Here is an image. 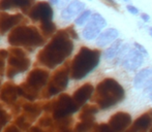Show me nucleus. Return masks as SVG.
<instances>
[{"label":"nucleus","mask_w":152,"mask_h":132,"mask_svg":"<svg viewBox=\"0 0 152 132\" xmlns=\"http://www.w3.org/2000/svg\"><path fill=\"white\" fill-rule=\"evenodd\" d=\"M89 1H92V0H89Z\"/></svg>","instance_id":"79ce46f5"},{"label":"nucleus","mask_w":152,"mask_h":132,"mask_svg":"<svg viewBox=\"0 0 152 132\" xmlns=\"http://www.w3.org/2000/svg\"><path fill=\"white\" fill-rule=\"evenodd\" d=\"M149 98H150V100H152V90L149 92Z\"/></svg>","instance_id":"4c0bfd02"},{"label":"nucleus","mask_w":152,"mask_h":132,"mask_svg":"<svg viewBox=\"0 0 152 132\" xmlns=\"http://www.w3.org/2000/svg\"><path fill=\"white\" fill-rule=\"evenodd\" d=\"M148 32H149V35L152 37V27H149V29H148Z\"/></svg>","instance_id":"c9c22d12"},{"label":"nucleus","mask_w":152,"mask_h":132,"mask_svg":"<svg viewBox=\"0 0 152 132\" xmlns=\"http://www.w3.org/2000/svg\"><path fill=\"white\" fill-rule=\"evenodd\" d=\"M27 16L31 21L40 24L53 21L54 12L52 5L48 1H38L32 5V7L27 12Z\"/></svg>","instance_id":"9d476101"},{"label":"nucleus","mask_w":152,"mask_h":132,"mask_svg":"<svg viewBox=\"0 0 152 132\" xmlns=\"http://www.w3.org/2000/svg\"><path fill=\"white\" fill-rule=\"evenodd\" d=\"M140 17H141V20L145 23H148L149 21H150V16H149L148 14H146V12H142V14L140 15Z\"/></svg>","instance_id":"473e14b6"},{"label":"nucleus","mask_w":152,"mask_h":132,"mask_svg":"<svg viewBox=\"0 0 152 132\" xmlns=\"http://www.w3.org/2000/svg\"><path fill=\"white\" fill-rule=\"evenodd\" d=\"M46 39L42 36L38 29L31 25L21 24L10 31L7 42L14 48H24L32 51L42 46Z\"/></svg>","instance_id":"20e7f679"},{"label":"nucleus","mask_w":152,"mask_h":132,"mask_svg":"<svg viewBox=\"0 0 152 132\" xmlns=\"http://www.w3.org/2000/svg\"><path fill=\"white\" fill-rule=\"evenodd\" d=\"M122 41H123V40L118 38V39L115 40L113 44H111L107 50H104L102 55H104L106 60H113V59L116 58L117 54H118V52H119V49H120V46L122 44Z\"/></svg>","instance_id":"5701e85b"},{"label":"nucleus","mask_w":152,"mask_h":132,"mask_svg":"<svg viewBox=\"0 0 152 132\" xmlns=\"http://www.w3.org/2000/svg\"><path fill=\"white\" fill-rule=\"evenodd\" d=\"M134 87L150 92L152 90V67L143 68L134 75Z\"/></svg>","instance_id":"f3484780"},{"label":"nucleus","mask_w":152,"mask_h":132,"mask_svg":"<svg viewBox=\"0 0 152 132\" xmlns=\"http://www.w3.org/2000/svg\"><path fill=\"white\" fill-rule=\"evenodd\" d=\"M42 110L48 112H52V116L55 120H61L70 117V115L76 112L79 107L75 104L72 96L63 93L59 95L58 98L47 102L42 106Z\"/></svg>","instance_id":"423d86ee"},{"label":"nucleus","mask_w":152,"mask_h":132,"mask_svg":"<svg viewBox=\"0 0 152 132\" xmlns=\"http://www.w3.org/2000/svg\"><path fill=\"white\" fill-rule=\"evenodd\" d=\"M4 132H21V131L16 125H10V126H8L7 128L4 130Z\"/></svg>","instance_id":"2f4dec72"},{"label":"nucleus","mask_w":152,"mask_h":132,"mask_svg":"<svg viewBox=\"0 0 152 132\" xmlns=\"http://www.w3.org/2000/svg\"><path fill=\"white\" fill-rule=\"evenodd\" d=\"M97 112H98V107L96 105H93V104L84 105L80 112L79 119H80V121L94 122V120H95V115L97 114Z\"/></svg>","instance_id":"412c9836"},{"label":"nucleus","mask_w":152,"mask_h":132,"mask_svg":"<svg viewBox=\"0 0 152 132\" xmlns=\"http://www.w3.org/2000/svg\"><path fill=\"white\" fill-rule=\"evenodd\" d=\"M92 101L100 110H110L125 98V90L115 78L102 80L94 89Z\"/></svg>","instance_id":"f03ea898"},{"label":"nucleus","mask_w":152,"mask_h":132,"mask_svg":"<svg viewBox=\"0 0 152 132\" xmlns=\"http://www.w3.org/2000/svg\"><path fill=\"white\" fill-rule=\"evenodd\" d=\"M8 51L7 57V68L6 75L12 78L18 73L26 71L30 66V59L27 57V54L21 48H10Z\"/></svg>","instance_id":"6e6552de"},{"label":"nucleus","mask_w":152,"mask_h":132,"mask_svg":"<svg viewBox=\"0 0 152 132\" xmlns=\"http://www.w3.org/2000/svg\"><path fill=\"white\" fill-rule=\"evenodd\" d=\"M38 31L42 34V36L45 39H48L51 38L53 35L55 34V32L57 31V27L53 21L51 22H45V23H40L39 26H38Z\"/></svg>","instance_id":"4be33fe9"},{"label":"nucleus","mask_w":152,"mask_h":132,"mask_svg":"<svg viewBox=\"0 0 152 132\" xmlns=\"http://www.w3.org/2000/svg\"><path fill=\"white\" fill-rule=\"evenodd\" d=\"M24 21L25 18L22 14L10 15L6 12H0V34L5 35L8 31H12Z\"/></svg>","instance_id":"9b49d317"},{"label":"nucleus","mask_w":152,"mask_h":132,"mask_svg":"<svg viewBox=\"0 0 152 132\" xmlns=\"http://www.w3.org/2000/svg\"><path fill=\"white\" fill-rule=\"evenodd\" d=\"M50 78V73L42 68H34L29 72L26 81L22 85L18 86L19 96L33 101L39 96L42 89L47 86Z\"/></svg>","instance_id":"39448f33"},{"label":"nucleus","mask_w":152,"mask_h":132,"mask_svg":"<svg viewBox=\"0 0 152 132\" xmlns=\"http://www.w3.org/2000/svg\"><path fill=\"white\" fill-rule=\"evenodd\" d=\"M132 124V116L125 112H117L109 119L108 125L114 132H124Z\"/></svg>","instance_id":"ddd939ff"},{"label":"nucleus","mask_w":152,"mask_h":132,"mask_svg":"<svg viewBox=\"0 0 152 132\" xmlns=\"http://www.w3.org/2000/svg\"><path fill=\"white\" fill-rule=\"evenodd\" d=\"M84 9H86V4L81 0H72L63 9L61 10V19L65 22H70L76 19Z\"/></svg>","instance_id":"2eb2a0df"},{"label":"nucleus","mask_w":152,"mask_h":132,"mask_svg":"<svg viewBox=\"0 0 152 132\" xmlns=\"http://www.w3.org/2000/svg\"><path fill=\"white\" fill-rule=\"evenodd\" d=\"M118 38H119L118 29L111 27V28L104 29V30H102L99 33V35L95 39V44L98 48H106V46H110L111 44H113Z\"/></svg>","instance_id":"aec40b11"},{"label":"nucleus","mask_w":152,"mask_h":132,"mask_svg":"<svg viewBox=\"0 0 152 132\" xmlns=\"http://www.w3.org/2000/svg\"><path fill=\"white\" fill-rule=\"evenodd\" d=\"M126 10H127L129 14L134 15V16L140 14V9H139L137 6L132 5V4H127V5H126Z\"/></svg>","instance_id":"c756f323"},{"label":"nucleus","mask_w":152,"mask_h":132,"mask_svg":"<svg viewBox=\"0 0 152 132\" xmlns=\"http://www.w3.org/2000/svg\"><path fill=\"white\" fill-rule=\"evenodd\" d=\"M102 1L106 2L108 5L113 6V7H115V8L117 7V3H116V1H115V0H102Z\"/></svg>","instance_id":"72a5a7b5"},{"label":"nucleus","mask_w":152,"mask_h":132,"mask_svg":"<svg viewBox=\"0 0 152 132\" xmlns=\"http://www.w3.org/2000/svg\"><path fill=\"white\" fill-rule=\"evenodd\" d=\"M29 132H44V131H42L40 129H38L37 127H32L30 130H29Z\"/></svg>","instance_id":"f704fd0d"},{"label":"nucleus","mask_w":152,"mask_h":132,"mask_svg":"<svg viewBox=\"0 0 152 132\" xmlns=\"http://www.w3.org/2000/svg\"><path fill=\"white\" fill-rule=\"evenodd\" d=\"M144 58L145 57L138 50H136L134 46H132V49L121 59L119 64L127 71H134V70H137L142 66L143 62H144Z\"/></svg>","instance_id":"f8f14e48"},{"label":"nucleus","mask_w":152,"mask_h":132,"mask_svg":"<svg viewBox=\"0 0 152 132\" xmlns=\"http://www.w3.org/2000/svg\"><path fill=\"white\" fill-rule=\"evenodd\" d=\"M90 132H114L110 128L108 124L106 123H102V124H95L93 128L91 129Z\"/></svg>","instance_id":"a878e982"},{"label":"nucleus","mask_w":152,"mask_h":132,"mask_svg":"<svg viewBox=\"0 0 152 132\" xmlns=\"http://www.w3.org/2000/svg\"><path fill=\"white\" fill-rule=\"evenodd\" d=\"M91 15H92L91 9H89V8L84 9L76 19H75V25H76V26H84V25L88 22L89 19H90Z\"/></svg>","instance_id":"b1692460"},{"label":"nucleus","mask_w":152,"mask_h":132,"mask_svg":"<svg viewBox=\"0 0 152 132\" xmlns=\"http://www.w3.org/2000/svg\"><path fill=\"white\" fill-rule=\"evenodd\" d=\"M122 1H124V2H128L129 0H122Z\"/></svg>","instance_id":"58836bf2"},{"label":"nucleus","mask_w":152,"mask_h":132,"mask_svg":"<svg viewBox=\"0 0 152 132\" xmlns=\"http://www.w3.org/2000/svg\"><path fill=\"white\" fill-rule=\"evenodd\" d=\"M48 2L51 5H55L58 8H62V9H63V8L69 3L70 0H49Z\"/></svg>","instance_id":"bb28decb"},{"label":"nucleus","mask_w":152,"mask_h":132,"mask_svg":"<svg viewBox=\"0 0 152 132\" xmlns=\"http://www.w3.org/2000/svg\"><path fill=\"white\" fill-rule=\"evenodd\" d=\"M93 92H94L93 85L90 84V83H86V84L82 85V86L79 87L75 91L72 98L74 100L75 104L80 108L81 106H84L85 103L91 98Z\"/></svg>","instance_id":"a211bd4d"},{"label":"nucleus","mask_w":152,"mask_h":132,"mask_svg":"<svg viewBox=\"0 0 152 132\" xmlns=\"http://www.w3.org/2000/svg\"><path fill=\"white\" fill-rule=\"evenodd\" d=\"M132 46H134V48L136 49V50H138L139 52H140L141 54H142L144 57H145V56L147 57V56L149 55V54H148V51L146 50V48H144V46H143L141 44H139V42L134 41V44H132Z\"/></svg>","instance_id":"c85d7f7f"},{"label":"nucleus","mask_w":152,"mask_h":132,"mask_svg":"<svg viewBox=\"0 0 152 132\" xmlns=\"http://www.w3.org/2000/svg\"><path fill=\"white\" fill-rule=\"evenodd\" d=\"M95 125L94 122H89V121H80L75 127V132H90L93 126Z\"/></svg>","instance_id":"393cba45"},{"label":"nucleus","mask_w":152,"mask_h":132,"mask_svg":"<svg viewBox=\"0 0 152 132\" xmlns=\"http://www.w3.org/2000/svg\"><path fill=\"white\" fill-rule=\"evenodd\" d=\"M38 124L40 126H50L52 124V118H51L49 115H46V116H42V118L38 121Z\"/></svg>","instance_id":"cd10ccee"},{"label":"nucleus","mask_w":152,"mask_h":132,"mask_svg":"<svg viewBox=\"0 0 152 132\" xmlns=\"http://www.w3.org/2000/svg\"><path fill=\"white\" fill-rule=\"evenodd\" d=\"M74 48V39L69 36L66 28L60 29L55 32L45 48L38 52L36 57L37 63L53 69L61 65L72 54Z\"/></svg>","instance_id":"f257e3e1"},{"label":"nucleus","mask_w":152,"mask_h":132,"mask_svg":"<svg viewBox=\"0 0 152 132\" xmlns=\"http://www.w3.org/2000/svg\"><path fill=\"white\" fill-rule=\"evenodd\" d=\"M35 0H0V12L5 10H21L27 14Z\"/></svg>","instance_id":"4468645a"},{"label":"nucleus","mask_w":152,"mask_h":132,"mask_svg":"<svg viewBox=\"0 0 152 132\" xmlns=\"http://www.w3.org/2000/svg\"><path fill=\"white\" fill-rule=\"evenodd\" d=\"M149 132H152V126H151V128H150V131H149Z\"/></svg>","instance_id":"a19ab883"},{"label":"nucleus","mask_w":152,"mask_h":132,"mask_svg":"<svg viewBox=\"0 0 152 132\" xmlns=\"http://www.w3.org/2000/svg\"><path fill=\"white\" fill-rule=\"evenodd\" d=\"M18 86L12 82H7L0 87V100L7 104H12L18 99Z\"/></svg>","instance_id":"6ab92c4d"},{"label":"nucleus","mask_w":152,"mask_h":132,"mask_svg":"<svg viewBox=\"0 0 152 132\" xmlns=\"http://www.w3.org/2000/svg\"><path fill=\"white\" fill-rule=\"evenodd\" d=\"M8 121V117H7V114L5 112H3L2 114H0V129L4 126V125L7 123Z\"/></svg>","instance_id":"7c9ffc66"},{"label":"nucleus","mask_w":152,"mask_h":132,"mask_svg":"<svg viewBox=\"0 0 152 132\" xmlns=\"http://www.w3.org/2000/svg\"><path fill=\"white\" fill-rule=\"evenodd\" d=\"M60 132H72V131L69 128H67V129H64V130H61Z\"/></svg>","instance_id":"e433bc0d"},{"label":"nucleus","mask_w":152,"mask_h":132,"mask_svg":"<svg viewBox=\"0 0 152 132\" xmlns=\"http://www.w3.org/2000/svg\"><path fill=\"white\" fill-rule=\"evenodd\" d=\"M152 126V108L143 112L124 132H146Z\"/></svg>","instance_id":"dca6fc26"},{"label":"nucleus","mask_w":152,"mask_h":132,"mask_svg":"<svg viewBox=\"0 0 152 132\" xmlns=\"http://www.w3.org/2000/svg\"><path fill=\"white\" fill-rule=\"evenodd\" d=\"M0 85H1V76H0Z\"/></svg>","instance_id":"ea45409f"},{"label":"nucleus","mask_w":152,"mask_h":132,"mask_svg":"<svg viewBox=\"0 0 152 132\" xmlns=\"http://www.w3.org/2000/svg\"><path fill=\"white\" fill-rule=\"evenodd\" d=\"M107 21L99 12H92L90 19L85 24V27L82 31V36L86 40L96 39L99 33L106 28Z\"/></svg>","instance_id":"1a4fd4ad"},{"label":"nucleus","mask_w":152,"mask_h":132,"mask_svg":"<svg viewBox=\"0 0 152 132\" xmlns=\"http://www.w3.org/2000/svg\"><path fill=\"white\" fill-rule=\"evenodd\" d=\"M102 52L88 46H81L69 64V76L80 81L91 73L99 64Z\"/></svg>","instance_id":"7ed1b4c3"},{"label":"nucleus","mask_w":152,"mask_h":132,"mask_svg":"<svg viewBox=\"0 0 152 132\" xmlns=\"http://www.w3.org/2000/svg\"><path fill=\"white\" fill-rule=\"evenodd\" d=\"M68 81H69V65L65 64L56 70L52 78H49L46 88L42 92V96L44 98H50L59 94L67 88Z\"/></svg>","instance_id":"0eeeda50"}]
</instances>
